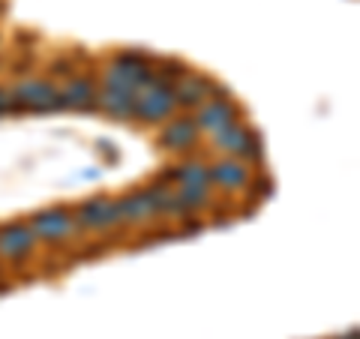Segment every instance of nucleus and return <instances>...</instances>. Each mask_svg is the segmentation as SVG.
Masks as SVG:
<instances>
[{"label": "nucleus", "instance_id": "obj_4", "mask_svg": "<svg viewBox=\"0 0 360 339\" xmlns=\"http://www.w3.org/2000/svg\"><path fill=\"white\" fill-rule=\"evenodd\" d=\"M213 148L229 153V156H238V160L262 156V144H258V139L238 120L229 123V127H222L219 132H213Z\"/></svg>", "mask_w": 360, "mask_h": 339}, {"label": "nucleus", "instance_id": "obj_12", "mask_svg": "<svg viewBox=\"0 0 360 339\" xmlns=\"http://www.w3.org/2000/svg\"><path fill=\"white\" fill-rule=\"evenodd\" d=\"M210 180L213 184H219L222 189H243L246 184L252 180V172L250 165L238 156H229V160H219L210 165Z\"/></svg>", "mask_w": 360, "mask_h": 339}, {"label": "nucleus", "instance_id": "obj_15", "mask_svg": "<svg viewBox=\"0 0 360 339\" xmlns=\"http://www.w3.org/2000/svg\"><path fill=\"white\" fill-rule=\"evenodd\" d=\"M174 180L180 186H195V189H210L213 180H210V165L198 162V160H189V162H180L174 168Z\"/></svg>", "mask_w": 360, "mask_h": 339}, {"label": "nucleus", "instance_id": "obj_5", "mask_svg": "<svg viewBox=\"0 0 360 339\" xmlns=\"http://www.w3.org/2000/svg\"><path fill=\"white\" fill-rule=\"evenodd\" d=\"M213 96H225V90L219 84H213L207 75H193V72H184L177 78V87H174V99L177 105H186V108H198L201 103H207Z\"/></svg>", "mask_w": 360, "mask_h": 339}, {"label": "nucleus", "instance_id": "obj_11", "mask_svg": "<svg viewBox=\"0 0 360 339\" xmlns=\"http://www.w3.org/2000/svg\"><path fill=\"white\" fill-rule=\"evenodd\" d=\"M33 246H37V234L30 231V225H4L0 229V255L4 258H25L33 252Z\"/></svg>", "mask_w": 360, "mask_h": 339}, {"label": "nucleus", "instance_id": "obj_14", "mask_svg": "<svg viewBox=\"0 0 360 339\" xmlns=\"http://www.w3.org/2000/svg\"><path fill=\"white\" fill-rule=\"evenodd\" d=\"M60 99H63V108H94L96 87L90 78H72V82L60 90Z\"/></svg>", "mask_w": 360, "mask_h": 339}, {"label": "nucleus", "instance_id": "obj_13", "mask_svg": "<svg viewBox=\"0 0 360 339\" xmlns=\"http://www.w3.org/2000/svg\"><path fill=\"white\" fill-rule=\"evenodd\" d=\"M135 99H139V94H127V90L105 87L103 94H96V105L103 111H108L111 117L129 120V117H135Z\"/></svg>", "mask_w": 360, "mask_h": 339}, {"label": "nucleus", "instance_id": "obj_3", "mask_svg": "<svg viewBox=\"0 0 360 339\" xmlns=\"http://www.w3.org/2000/svg\"><path fill=\"white\" fill-rule=\"evenodd\" d=\"M13 103L15 108H33V111H54V108H63V99H60V87H54L51 82L45 78H27V82L15 84L13 90Z\"/></svg>", "mask_w": 360, "mask_h": 339}, {"label": "nucleus", "instance_id": "obj_7", "mask_svg": "<svg viewBox=\"0 0 360 339\" xmlns=\"http://www.w3.org/2000/svg\"><path fill=\"white\" fill-rule=\"evenodd\" d=\"M117 217L120 222H129V225H144V222H153L160 217V207H156V198L150 189H139V192H129L117 201Z\"/></svg>", "mask_w": 360, "mask_h": 339}, {"label": "nucleus", "instance_id": "obj_1", "mask_svg": "<svg viewBox=\"0 0 360 339\" xmlns=\"http://www.w3.org/2000/svg\"><path fill=\"white\" fill-rule=\"evenodd\" d=\"M153 70L141 54H120L105 66V87L127 90V94H141L153 82Z\"/></svg>", "mask_w": 360, "mask_h": 339}, {"label": "nucleus", "instance_id": "obj_6", "mask_svg": "<svg viewBox=\"0 0 360 339\" xmlns=\"http://www.w3.org/2000/svg\"><path fill=\"white\" fill-rule=\"evenodd\" d=\"M195 127L205 129V132H219L222 127L238 120V105L231 103L229 96H213L207 103H201L195 111Z\"/></svg>", "mask_w": 360, "mask_h": 339}, {"label": "nucleus", "instance_id": "obj_2", "mask_svg": "<svg viewBox=\"0 0 360 339\" xmlns=\"http://www.w3.org/2000/svg\"><path fill=\"white\" fill-rule=\"evenodd\" d=\"M174 108H177L174 87H172V82H165L160 75H153V82L135 99V117L144 123H162L174 115Z\"/></svg>", "mask_w": 360, "mask_h": 339}, {"label": "nucleus", "instance_id": "obj_9", "mask_svg": "<svg viewBox=\"0 0 360 339\" xmlns=\"http://www.w3.org/2000/svg\"><path fill=\"white\" fill-rule=\"evenodd\" d=\"M75 219L82 229H90V231H105V229H115L120 222L117 217V201L111 198H90L87 205L78 207Z\"/></svg>", "mask_w": 360, "mask_h": 339}, {"label": "nucleus", "instance_id": "obj_10", "mask_svg": "<svg viewBox=\"0 0 360 339\" xmlns=\"http://www.w3.org/2000/svg\"><path fill=\"white\" fill-rule=\"evenodd\" d=\"M198 127L189 115H180V117H168V123L160 132V144L165 151H189L198 144Z\"/></svg>", "mask_w": 360, "mask_h": 339}, {"label": "nucleus", "instance_id": "obj_17", "mask_svg": "<svg viewBox=\"0 0 360 339\" xmlns=\"http://www.w3.org/2000/svg\"><path fill=\"white\" fill-rule=\"evenodd\" d=\"M6 111H15V103L9 90H0V115H6Z\"/></svg>", "mask_w": 360, "mask_h": 339}, {"label": "nucleus", "instance_id": "obj_8", "mask_svg": "<svg viewBox=\"0 0 360 339\" xmlns=\"http://www.w3.org/2000/svg\"><path fill=\"white\" fill-rule=\"evenodd\" d=\"M75 229V217H70L63 207H54V210H42L30 219V231L39 237V241H63L70 237Z\"/></svg>", "mask_w": 360, "mask_h": 339}, {"label": "nucleus", "instance_id": "obj_16", "mask_svg": "<svg viewBox=\"0 0 360 339\" xmlns=\"http://www.w3.org/2000/svg\"><path fill=\"white\" fill-rule=\"evenodd\" d=\"M174 205H177V213H193V210H201L210 205V189H195V186H177L174 189Z\"/></svg>", "mask_w": 360, "mask_h": 339}]
</instances>
